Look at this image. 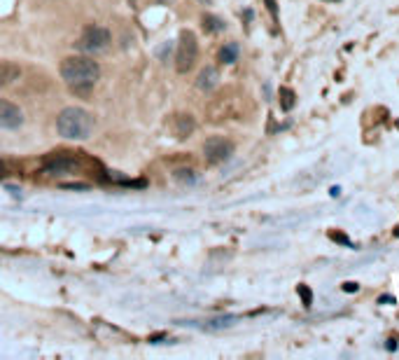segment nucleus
<instances>
[{
    "label": "nucleus",
    "mask_w": 399,
    "mask_h": 360,
    "mask_svg": "<svg viewBox=\"0 0 399 360\" xmlns=\"http://www.w3.org/2000/svg\"><path fill=\"white\" fill-rule=\"evenodd\" d=\"M63 82L75 91H89L100 77V66L91 56H66L61 61Z\"/></svg>",
    "instance_id": "nucleus-1"
},
{
    "label": "nucleus",
    "mask_w": 399,
    "mask_h": 360,
    "mask_svg": "<svg viewBox=\"0 0 399 360\" xmlns=\"http://www.w3.org/2000/svg\"><path fill=\"white\" fill-rule=\"evenodd\" d=\"M94 126L96 119L94 115L84 108L70 106V108H63L56 117V131L63 138H70V141H87L89 136L94 134Z\"/></svg>",
    "instance_id": "nucleus-2"
},
{
    "label": "nucleus",
    "mask_w": 399,
    "mask_h": 360,
    "mask_svg": "<svg viewBox=\"0 0 399 360\" xmlns=\"http://www.w3.org/2000/svg\"><path fill=\"white\" fill-rule=\"evenodd\" d=\"M196 59H199L196 36L192 31H182L180 33V40H177V49H175V71L180 75L189 72L196 66Z\"/></svg>",
    "instance_id": "nucleus-3"
},
{
    "label": "nucleus",
    "mask_w": 399,
    "mask_h": 360,
    "mask_svg": "<svg viewBox=\"0 0 399 360\" xmlns=\"http://www.w3.org/2000/svg\"><path fill=\"white\" fill-rule=\"evenodd\" d=\"M110 40H112V36H110L107 28L89 26V28H84V33L77 40V49L84 52V54H100V52H105L107 47H110Z\"/></svg>",
    "instance_id": "nucleus-4"
},
{
    "label": "nucleus",
    "mask_w": 399,
    "mask_h": 360,
    "mask_svg": "<svg viewBox=\"0 0 399 360\" xmlns=\"http://www.w3.org/2000/svg\"><path fill=\"white\" fill-rule=\"evenodd\" d=\"M231 154H233V143L222 136H210L203 143V157L208 164L227 162V159H231Z\"/></svg>",
    "instance_id": "nucleus-5"
},
{
    "label": "nucleus",
    "mask_w": 399,
    "mask_h": 360,
    "mask_svg": "<svg viewBox=\"0 0 399 360\" xmlns=\"http://www.w3.org/2000/svg\"><path fill=\"white\" fill-rule=\"evenodd\" d=\"M24 124V112L17 103L0 99V129H19Z\"/></svg>",
    "instance_id": "nucleus-6"
},
{
    "label": "nucleus",
    "mask_w": 399,
    "mask_h": 360,
    "mask_svg": "<svg viewBox=\"0 0 399 360\" xmlns=\"http://www.w3.org/2000/svg\"><path fill=\"white\" fill-rule=\"evenodd\" d=\"M168 126H170V131H173V136L182 141V138H189V136L194 134L196 122L192 115H173Z\"/></svg>",
    "instance_id": "nucleus-7"
},
{
    "label": "nucleus",
    "mask_w": 399,
    "mask_h": 360,
    "mask_svg": "<svg viewBox=\"0 0 399 360\" xmlns=\"http://www.w3.org/2000/svg\"><path fill=\"white\" fill-rule=\"evenodd\" d=\"M21 77V68L14 61H0V89L9 87Z\"/></svg>",
    "instance_id": "nucleus-8"
},
{
    "label": "nucleus",
    "mask_w": 399,
    "mask_h": 360,
    "mask_svg": "<svg viewBox=\"0 0 399 360\" xmlns=\"http://www.w3.org/2000/svg\"><path fill=\"white\" fill-rule=\"evenodd\" d=\"M217 82H220V72H217V68H213V66H205L203 71L199 72V77H196V87L201 91H210L217 87Z\"/></svg>",
    "instance_id": "nucleus-9"
},
{
    "label": "nucleus",
    "mask_w": 399,
    "mask_h": 360,
    "mask_svg": "<svg viewBox=\"0 0 399 360\" xmlns=\"http://www.w3.org/2000/svg\"><path fill=\"white\" fill-rule=\"evenodd\" d=\"M75 169H77V162L72 157H68V154H59V157H54L52 162H47V166H44L47 173H63V171H75Z\"/></svg>",
    "instance_id": "nucleus-10"
},
{
    "label": "nucleus",
    "mask_w": 399,
    "mask_h": 360,
    "mask_svg": "<svg viewBox=\"0 0 399 360\" xmlns=\"http://www.w3.org/2000/svg\"><path fill=\"white\" fill-rule=\"evenodd\" d=\"M217 59H220V63H236L238 61V45L236 42H227V45L220 49V54H217Z\"/></svg>",
    "instance_id": "nucleus-11"
},
{
    "label": "nucleus",
    "mask_w": 399,
    "mask_h": 360,
    "mask_svg": "<svg viewBox=\"0 0 399 360\" xmlns=\"http://www.w3.org/2000/svg\"><path fill=\"white\" fill-rule=\"evenodd\" d=\"M233 323H236V316H220L215 321H208L205 323V330H222V327H229Z\"/></svg>",
    "instance_id": "nucleus-12"
},
{
    "label": "nucleus",
    "mask_w": 399,
    "mask_h": 360,
    "mask_svg": "<svg viewBox=\"0 0 399 360\" xmlns=\"http://www.w3.org/2000/svg\"><path fill=\"white\" fill-rule=\"evenodd\" d=\"M203 28L208 31V33H220V31H224V21H222L220 17L205 14L203 17Z\"/></svg>",
    "instance_id": "nucleus-13"
},
{
    "label": "nucleus",
    "mask_w": 399,
    "mask_h": 360,
    "mask_svg": "<svg viewBox=\"0 0 399 360\" xmlns=\"http://www.w3.org/2000/svg\"><path fill=\"white\" fill-rule=\"evenodd\" d=\"M294 91L292 89H287V87H280V106H283L285 112H290V110L294 108Z\"/></svg>",
    "instance_id": "nucleus-14"
},
{
    "label": "nucleus",
    "mask_w": 399,
    "mask_h": 360,
    "mask_svg": "<svg viewBox=\"0 0 399 360\" xmlns=\"http://www.w3.org/2000/svg\"><path fill=\"white\" fill-rule=\"evenodd\" d=\"M297 292H299V297H301V304L303 306L313 304V290H310L306 283H299V286H297Z\"/></svg>",
    "instance_id": "nucleus-15"
},
{
    "label": "nucleus",
    "mask_w": 399,
    "mask_h": 360,
    "mask_svg": "<svg viewBox=\"0 0 399 360\" xmlns=\"http://www.w3.org/2000/svg\"><path fill=\"white\" fill-rule=\"evenodd\" d=\"M327 236H329V239H332V241H334V243H338V246H348V248L353 246V241H350V239H348V234H343V232H336V229H329V232H327Z\"/></svg>",
    "instance_id": "nucleus-16"
},
{
    "label": "nucleus",
    "mask_w": 399,
    "mask_h": 360,
    "mask_svg": "<svg viewBox=\"0 0 399 360\" xmlns=\"http://www.w3.org/2000/svg\"><path fill=\"white\" fill-rule=\"evenodd\" d=\"M341 290H343V292H357V290H360V286H357L355 281H346V283L341 286Z\"/></svg>",
    "instance_id": "nucleus-17"
},
{
    "label": "nucleus",
    "mask_w": 399,
    "mask_h": 360,
    "mask_svg": "<svg viewBox=\"0 0 399 360\" xmlns=\"http://www.w3.org/2000/svg\"><path fill=\"white\" fill-rule=\"evenodd\" d=\"M264 2H266V7H268V12L273 14L275 24H278V5H275V0H264Z\"/></svg>",
    "instance_id": "nucleus-18"
},
{
    "label": "nucleus",
    "mask_w": 399,
    "mask_h": 360,
    "mask_svg": "<svg viewBox=\"0 0 399 360\" xmlns=\"http://www.w3.org/2000/svg\"><path fill=\"white\" fill-rule=\"evenodd\" d=\"M175 178H180V180H187V182H192V180L196 178L194 173L192 171H175Z\"/></svg>",
    "instance_id": "nucleus-19"
},
{
    "label": "nucleus",
    "mask_w": 399,
    "mask_h": 360,
    "mask_svg": "<svg viewBox=\"0 0 399 360\" xmlns=\"http://www.w3.org/2000/svg\"><path fill=\"white\" fill-rule=\"evenodd\" d=\"M378 304H395V297L392 295H381L378 297Z\"/></svg>",
    "instance_id": "nucleus-20"
},
{
    "label": "nucleus",
    "mask_w": 399,
    "mask_h": 360,
    "mask_svg": "<svg viewBox=\"0 0 399 360\" xmlns=\"http://www.w3.org/2000/svg\"><path fill=\"white\" fill-rule=\"evenodd\" d=\"M385 346H388V351H395V349H397V339H395V337H392V339H388V344H385Z\"/></svg>",
    "instance_id": "nucleus-21"
},
{
    "label": "nucleus",
    "mask_w": 399,
    "mask_h": 360,
    "mask_svg": "<svg viewBox=\"0 0 399 360\" xmlns=\"http://www.w3.org/2000/svg\"><path fill=\"white\" fill-rule=\"evenodd\" d=\"M0 166H2V164H0Z\"/></svg>",
    "instance_id": "nucleus-22"
}]
</instances>
